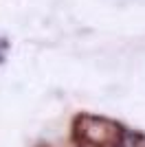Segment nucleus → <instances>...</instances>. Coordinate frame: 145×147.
<instances>
[{"label": "nucleus", "mask_w": 145, "mask_h": 147, "mask_svg": "<svg viewBox=\"0 0 145 147\" xmlns=\"http://www.w3.org/2000/svg\"><path fill=\"white\" fill-rule=\"evenodd\" d=\"M72 141L79 147H121L123 127L112 119L79 114L72 121Z\"/></svg>", "instance_id": "f257e3e1"}, {"label": "nucleus", "mask_w": 145, "mask_h": 147, "mask_svg": "<svg viewBox=\"0 0 145 147\" xmlns=\"http://www.w3.org/2000/svg\"><path fill=\"white\" fill-rule=\"evenodd\" d=\"M136 147H145V138H141V141L136 143Z\"/></svg>", "instance_id": "f03ea898"}]
</instances>
